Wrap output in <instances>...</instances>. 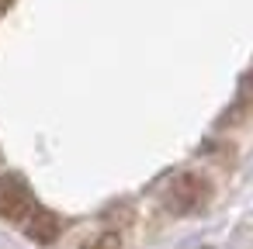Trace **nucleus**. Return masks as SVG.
<instances>
[{
  "label": "nucleus",
  "mask_w": 253,
  "mask_h": 249,
  "mask_svg": "<svg viewBox=\"0 0 253 249\" xmlns=\"http://www.w3.org/2000/svg\"><path fill=\"white\" fill-rule=\"evenodd\" d=\"M0 218L11 221L14 228H21V232H25L28 239H35L39 246H49V242H56V235H59V218H56L52 211H45V208L32 197L28 183H25L21 177H14V173L0 177Z\"/></svg>",
  "instance_id": "obj_1"
},
{
  "label": "nucleus",
  "mask_w": 253,
  "mask_h": 249,
  "mask_svg": "<svg viewBox=\"0 0 253 249\" xmlns=\"http://www.w3.org/2000/svg\"><path fill=\"white\" fill-rule=\"evenodd\" d=\"M208 201V183L198 173H177L163 190V208L170 214H191Z\"/></svg>",
  "instance_id": "obj_2"
},
{
  "label": "nucleus",
  "mask_w": 253,
  "mask_h": 249,
  "mask_svg": "<svg viewBox=\"0 0 253 249\" xmlns=\"http://www.w3.org/2000/svg\"><path fill=\"white\" fill-rule=\"evenodd\" d=\"M118 246H122V239H118L115 232H104V235H101V239H94L87 249H118Z\"/></svg>",
  "instance_id": "obj_3"
}]
</instances>
